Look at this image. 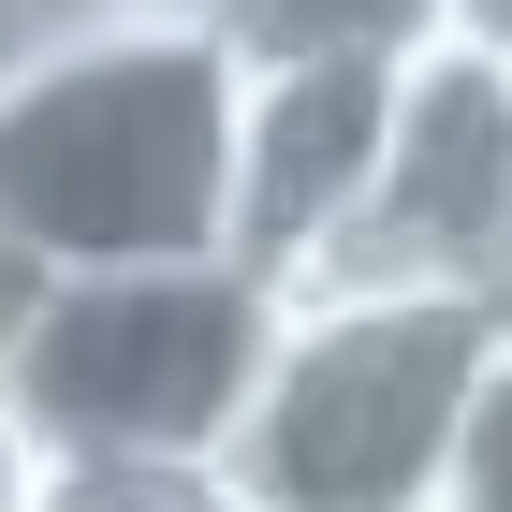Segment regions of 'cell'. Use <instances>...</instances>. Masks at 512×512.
Returning <instances> with one entry per match:
<instances>
[{
    "instance_id": "cell-4",
    "label": "cell",
    "mask_w": 512,
    "mask_h": 512,
    "mask_svg": "<svg viewBox=\"0 0 512 512\" xmlns=\"http://www.w3.org/2000/svg\"><path fill=\"white\" fill-rule=\"evenodd\" d=\"M410 15H425V0H220V30H235L220 264H235L249 293H308V278L352 264Z\"/></svg>"
},
{
    "instance_id": "cell-10",
    "label": "cell",
    "mask_w": 512,
    "mask_h": 512,
    "mask_svg": "<svg viewBox=\"0 0 512 512\" xmlns=\"http://www.w3.org/2000/svg\"><path fill=\"white\" fill-rule=\"evenodd\" d=\"M44 15H59V0H0V74H15V59L44 44Z\"/></svg>"
},
{
    "instance_id": "cell-1",
    "label": "cell",
    "mask_w": 512,
    "mask_h": 512,
    "mask_svg": "<svg viewBox=\"0 0 512 512\" xmlns=\"http://www.w3.org/2000/svg\"><path fill=\"white\" fill-rule=\"evenodd\" d=\"M235 30L220 0H59L0 74V235L44 278L220 264Z\"/></svg>"
},
{
    "instance_id": "cell-3",
    "label": "cell",
    "mask_w": 512,
    "mask_h": 512,
    "mask_svg": "<svg viewBox=\"0 0 512 512\" xmlns=\"http://www.w3.org/2000/svg\"><path fill=\"white\" fill-rule=\"evenodd\" d=\"M278 293L235 264H147V278H59L0 366V410L59 454V469H205L249 410Z\"/></svg>"
},
{
    "instance_id": "cell-5",
    "label": "cell",
    "mask_w": 512,
    "mask_h": 512,
    "mask_svg": "<svg viewBox=\"0 0 512 512\" xmlns=\"http://www.w3.org/2000/svg\"><path fill=\"white\" fill-rule=\"evenodd\" d=\"M352 264L439 278V293H512V15H483V0L410 15Z\"/></svg>"
},
{
    "instance_id": "cell-8",
    "label": "cell",
    "mask_w": 512,
    "mask_h": 512,
    "mask_svg": "<svg viewBox=\"0 0 512 512\" xmlns=\"http://www.w3.org/2000/svg\"><path fill=\"white\" fill-rule=\"evenodd\" d=\"M44 293H59V278H44L30 249L0 235V366H15V337H30V308H44Z\"/></svg>"
},
{
    "instance_id": "cell-7",
    "label": "cell",
    "mask_w": 512,
    "mask_h": 512,
    "mask_svg": "<svg viewBox=\"0 0 512 512\" xmlns=\"http://www.w3.org/2000/svg\"><path fill=\"white\" fill-rule=\"evenodd\" d=\"M439 512H512V366L483 381L469 439H454V483H439Z\"/></svg>"
},
{
    "instance_id": "cell-6",
    "label": "cell",
    "mask_w": 512,
    "mask_h": 512,
    "mask_svg": "<svg viewBox=\"0 0 512 512\" xmlns=\"http://www.w3.org/2000/svg\"><path fill=\"white\" fill-rule=\"evenodd\" d=\"M44 512H220V483L205 469H118V454L103 469H59L44 454Z\"/></svg>"
},
{
    "instance_id": "cell-9",
    "label": "cell",
    "mask_w": 512,
    "mask_h": 512,
    "mask_svg": "<svg viewBox=\"0 0 512 512\" xmlns=\"http://www.w3.org/2000/svg\"><path fill=\"white\" fill-rule=\"evenodd\" d=\"M0 512H44V439L0 410Z\"/></svg>"
},
{
    "instance_id": "cell-2",
    "label": "cell",
    "mask_w": 512,
    "mask_h": 512,
    "mask_svg": "<svg viewBox=\"0 0 512 512\" xmlns=\"http://www.w3.org/2000/svg\"><path fill=\"white\" fill-rule=\"evenodd\" d=\"M512 366V293L439 278H308L278 293L235 439L205 454L220 512H439L483 381Z\"/></svg>"
}]
</instances>
